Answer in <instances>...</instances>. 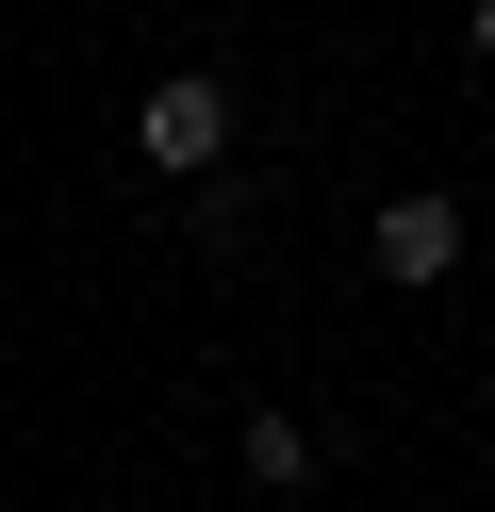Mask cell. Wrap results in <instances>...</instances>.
Wrapping results in <instances>:
<instances>
[{
  "label": "cell",
  "mask_w": 495,
  "mask_h": 512,
  "mask_svg": "<svg viewBox=\"0 0 495 512\" xmlns=\"http://www.w3.org/2000/svg\"><path fill=\"white\" fill-rule=\"evenodd\" d=\"M462 265V199H396L380 215V281H446Z\"/></svg>",
  "instance_id": "cell-2"
},
{
  "label": "cell",
  "mask_w": 495,
  "mask_h": 512,
  "mask_svg": "<svg viewBox=\"0 0 495 512\" xmlns=\"http://www.w3.org/2000/svg\"><path fill=\"white\" fill-rule=\"evenodd\" d=\"M248 479H281V496H297V479H314V430H297V413H248Z\"/></svg>",
  "instance_id": "cell-3"
},
{
  "label": "cell",
  "mask_w": 495,
  "mask_h": 512,
  "mask_svg": "<svg viewBox=\"0 0 495 512\" xmlns=\"http://www.w3.org/2000/svg\"><path fill=\"white\" fill-rule=\"evenodd\" d=\"M132 149H149L165 182H215V166H231V83H198V67H182V83H149Z\"/></svg>",
  "instance_id": "cell-1"
},
{
  "label": "cell",
  "mask_w": 495,
  "mask_h": 512,
  "mask_svg": "<svg viewBox=\"0 0 495 512\" xmlns=\"http://www.w3.org/2000/svg\"><path fill=\"white\" fill-rule=\"evenodd\" d=\"M462 34H479V50H495V0H479V17H462Z\"/></svg>",
  "instance_id": "cell-4"
}]
</instances>
